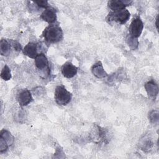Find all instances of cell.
<instances>
[{"instance_id": "30bf717a", "label": "cell", "mask_w": 159, "mask_h": 159, "mask_svg": "<svg viewBox=\"0 0 159 159\" xmlns=\"http://www.w3.org/2000/svg\"><path fill=\"white\" fill-rule=\"evenodd\" d=\"M38 45L32 42L28 43L23 49V53L25 55L31 58H35L38 55Z\"/></svg>"}, {"instance_id": "5b68a950", "label": "cell", "mask_w": 159, "mask_h": 159, "mask_svg": "<svg viewBox=\"0 0 159 159\" xmlns=\"http://www.w3.org/2000/svg\"><path fill=\"white\" fill-rule=\"evenodd\" d=\"M35 59V65L36 68L42 71L43 73H45L47 76L50 75V70L49 67V63L47 58L46 56L41 53L37 55V57L34 58Z\"/></svg>"}, {"instance_id": "277c9868", "label": "cell", "mask_w": 159, "mask_h": 159, "mask_svg": "<svg viewBox=\"0 0 159 159\" xmlns=\"http://www.w3.org/2000/svg\"><path fill=\"white\" fill-rule=\"evenodd\" d=\"M143 29V23L140 17L136 16L132 19L129 26V35L137 39L141 35Z\"/></svg>"}, {"instance_id": "d6986e66", "label": "cell", "mask_w": 159, "mask_h": 159, "mask_svg": "<svg viewBox=\"0 0 159 159\" xmlns=\"http://www.w3.org/2000/svg\"><path fill=\"white\" fill-rule=\"evenodd\" d=\"M149 118L151 122L155 123V122H158V114L157 111H152L150 112Z\"/></svg>"}, {"instance_id": "8992f818", "label": "cell", "mask_w": 159, "mask_h": 159, "mask_svg": "<svg viewBox=\"0 0 159 159\" xmlns=\"http://www.w3.org/2000/svg\"><path fill=\"white\" fill-rule=\"evenodd\" d=\"M17 99L20 106H25L32 101L33 98L29 90L23 89L17 94Z\"/></svg>"}, {"instance_id": "4fadbf2b", "label": "cell", "mask_w": 159, "mask_h": 159, "mask_svg": "<svg viewBox=\"0 0 159 159\" xmlns=\"http://www.w3.org/2000/svg\"><path fill=\"white\" fill-rule=\"evenodd\" d=\"M11 44L9 41L6 39H1L0 42V53L1 55H7L11 49Z\"/></svg>"}, {"instance_id": "8fae6325", "label": "cell", "mask_w": 159, "mask_h": 159, "mask_svg": "<svg viewBox=\"0 0 159 159\" xmlns=\"http://www.w3.org/2000/svg\"><path fill=\"white\" fill-rule=\"evenodd\" d=\"M145 88L148 96L155 99L158 94V88L157 84L153 81H150L145 84Z\"/></svg>"}, {"instance_id": "3957f363", "label": "cell", "mask_w": 159, "mask_h": 159, "mask_svg": "<svg viewBox=\"0 0 159 159\" xmlns=\"http://www.w3.org/2000/svg\"><path fill=\"white\" fill-rule=\"evenodd\" d=\"M71 94L63 85L57 86L55 91V100L60 106L68 104L71 99Z\"/></svg>"}, {"instance_id": "9c48e42d", "label": "cell", "mask_w": 159, "mask_h": 159, "mask_svg": "<svg viewBox=\"0 0 159 159\" xmlns=\"http://www.w3.org/2000/svg\"><path fill=\"white\" fill-rule=\"evenodd\" d=\"M132 2V1L127 0H111L108 2V7L113 11L125 9L126 6H130Z\"/></svg>"}, {"instance_id": "44dd1931", "label": "cell", "mask_w": 159, "mask_h": 159, "mask_svg": "<svg viewBox=\"0 0 159 159\" xmlns=\"http://www.w3.org/2000/svg\"><path fill=\"white\" fill-rule=\"evenodd\" d=\"M158 16L157 17V19H156V26L157 29H158Z\"/></svg>"}, {"instance_id": "5bb4252c", "label": "cell", "mask_w": 159, "mask_h": 159, "mask_svg": "<svg viewBox=\"0 0 159 159\" xmlns=\"http://www.w3.org/2000/svg\"><path fill=\"white\" fill-rule=\"evenodd\" d=\"M0 137H2L7 142V143H8L9 145H11L14 142L13 136L11 134V133L9 131H7L5 129H3L1 131Z\"/></svg>"}, {"instance_id": "ac0fdd59", "label": "cell", "mask_w": 159, "mask_h": 159, "mask_svg": "<svg viewBox=\"0 0 159 159\" xmlns=\"http://www.w3.org/2000/svg\"><path fill=\"white\" fill-rule=\"evenodd\" d=\"M37 7H40V8H44V9H47L48 8L49 6V4L48 3V1H33Z\"/></svg>"}, {"instance_id": "ffe728a7", "label": "cell", "mask_w": 159, "mask_h": 159, "mask_svg": "<svg viewBox=\"0 0 159 159\" xmlns=\"http://www.w3.org/2000/svg\"><path fill=\"white\" fill-rule=\"evenodd\" d=\"M9 42H10L11 47H12L15 50H16V51L21 50V45L19 42H17V41L13 40H9Z\"/></svg>"}, {"instance_id": "e0dca14e", "label": "cell", "mask_w": 159, "mask_h": 159, "mask_svg": "<svg viewBox=\"0 0 159 159\" xmlns=\"http://www.w3.org/2000/svg\"><path fill=\"white\" fill-rule=\"evenodd\" d=\"M8 143L7 142L1 137H0V152L3 153L6 152L8 148Z\"/></svg>"}, {"instance_id": "9a60e30c", "label": "cell", "mask_w": 159, "mask_h": 159, "mask_svg": "<svg viewBox=\"0 0 159 159\" xmlns=\"http://www.w3.org/2000/svg\"><path fill=\"white\" fill-rule=\"evenodd\" d=\"M1 78L5 81L9 80L11 78V70L7 65H5L1 71Z\"/></svg>"}, {"instance_id": "ba28073f", "label": "cell", "mask_w": 159, "mask_h": 159, "mask_svg": "<svg viewBox=\"0 0 159 159\" xmlns=\"http://www.w3.org/2000/svg\"><path fill=\"white\" fill-rule=\"evenodd\" d=\"M41 18L45 22L53 24L57 20V13L54 8L48 7L43 11L41 14Z\"/></svg>"}, {"instance_id": "7c38bea8", "label": "cell", "mask_w": 159, "mask_h": 159, "mask_svg": "<svg viewBox=\"0 0 159 159\" xmlns=\"http://www.w3.org/2000/svg\"><path fill=\"white\" fill-rule=\"evenodd\" d=\"M92 72L94 74V75L100 78H104L107 75L106 73L105 72L104 70L102 68V66L101 62H98L93 66Z\"/></svg>"}, {"instance_id": "6da1fadb", "label": "cell", "mask_w": 159, "mask_h": 159, "mask_svg": "<svg viewBox=\"0 0 159 159\" xmlns=\"http://www.w3.org/2000/svg\"><path fill=\"white\" fill-rule=\"evenodd\" d=\"M42 36L47 42L55 43L63 39V31L58 25L50 24L43 30Z\"/></svg>"}, {"instance_id": "2e32d148", "label": "cell", "mask_w": 159, "mask_h": 159, "mask_svg": "<svg viewBox=\"0 0 159 159\" xmlns=\"http://www.w3.org/2000/svg\"><path fill=\"white\" fill-rule=\"evenodd\" d=\"M126 42L128 45L129 46V47L132 50H134L138 47L139 41L137 39H135L130 35H128L126 39Z\"/></svg>"}, {"instance_id": "7a4b0ae2", "label": "cell", "mask_w": 159, "mask_h": 159, "mask_svg": "<svg viewBox=\"0 0 159 159\" xmlns=\"http://www.w3.org/2000/svg\"><path fill=\"white\" fill-rule=\"evenodd\" d=\"M130 16V14L129 11L125 8L110 12L108 14L106 19L109 22L114 21L119 24H124L128 21Z\"/></svg>"}, {"instance_id": "52a82bcc", "label": "cell", "mask_w": 159, "mask_h": 159, "mask_svg": "<svg viewBox=\"0 0 159 159\" xmlns=\"http://www.w3.org/2000/svg\"><path fill=\"white\" fill-rule=\"evenodd\" d=\"M78 72V68L70 61L65 63L61 67V73L63 76L67 78L75 76Z\"/></svg>"}]
</instances>
